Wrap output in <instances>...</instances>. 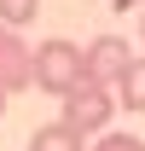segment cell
Wrapping results in <instances>:
<instances>
[{"mask_svg":"<svg viewBox=\"0 0 145 151\" xmlns=\"http://www.w3.org/2000/svg\"><path fill=\"white\" fill-rule=\"evenodd\" d=\"M87 76H81V47H75L70 35H47L35 47V87L41 93H52V99H64V93H75Z\"/></svg>","mask_w":145,"mask_h":151,"instance_id":"obj_1","label":"cell"},{"mask_svg":"<svg viewBox=\"0 0 145 151\" xmlns=\"http://www.w3.org/2000/svg\"><path fill=\"white\" fill-rule=\"evenodd\" d=\"M134 58H139V52H134V47H128L122 35H93L87 47H81V76L116 93V81H122V76L134 70Z\"/></svg>","mask_w":145,"mask_h":151,"instance_id":"obj_2","label":"cell"},{"mask_svg":"<svg viewBox=\"0 0 145 151\" xmlns=\"http://www.w3.org/2000/svg\"><path fill=\"white\" fill-rule=\"evenodd\" d=\"M122 111L116 105V93L110 87H99V81H81L75 93H64V116L58 122H70L75 134H105V122Z\"/></svg>","mask_w":145,"mask_h":151,"instance_id":"obj_3","label":"cell"},{"mask_svg":"<svg viewBox=\"0 0 145 151\" xmlns=\"http://www.w3.org/2000/svg\"><path fill=\"white\" fill-rule=\"evenodd\" d=\"M0 87L18 93V87H35V47H23L18 29L0 23Z\"/></svg>","mask_w":145,"mask_h":151,"instance_id":"obj_4","label":"cell"},{"mask_svg":"<svg viewBox=\"0 0 145 151\" xmlns=\"http://www.w3.org/2000/svg\"><path fill=\"white\" fill-rule=\"evenodd\" d=\"M81 139L87 134H75L70 122H47V128L29 134V151H81Z\"/></svg>","mask_w":145,"mask_h":151,"instance_id":"obj_5","label":"cell"},{"mask_svg":"<svg viewBox=\"0 0 145 151\" xmlns=\"http://www.w3.org/2000/svg\"><path fill=\"white\" fill-rule=\"evenodd\" d=\"M116 105L122 111H145V58H134V70L116 81Z\"/></svg>","mask_w":145,"mask_h":151,"instance_id":"obj_6","label":"cell"},{"mask_svg":"<svg viewBox=\"0 0 145 151\" xmlns=\"http://www.w3.org/2000/svg\"><path fill=\"white\" fill-rule=\"evenodd\" d=\"M41 18V0H0V23L6 29H29Z\"/></svg>","mask_w":145,"mask_h":151,"instance_id":"obj_7","label":"cell"},{"mask_svg":"<svg viewBox=\"0 0 145 151\" xmlns=\"http://www.w3.org/2000/svg\"><path fill=\"white\" fill-rule=\"evenodd\" d=\"M93 151H145V139H139V134H99Z\"/></svg>","mask_w":145,"mask_h":151,"instance_id":"obj_8","label":"cell"},{"mask_svg":"<svg viewBox=\"0 0 145 151\" xmlns=\"http://www.w3.org/2000/svg\"><path fill=\"white\" fill-rule=\"evenodd\" d=\"M128 6H139V12H145V0H110V12H128Z\"/></svg>","mask_w":145,"mask_h":151,"instance_id":"obj_9","label":"cell"},{"mask_svg":"<svg viewBox=\"0 0 145 151\" xmlns=\"http://www.w3.org/2000/svg\"><path fill=\"white\" fill-rule=\"evenodd\" d=\"M6 99H12V93H6V87H0V111H6Z\"/></svg>","mask_w":145,"mask_h":151,"instance_id":"obj_10","label":"cell"},{"mask_svg":"<svg viewBox=\"0 0 145 151\" xmlns=\"http://www.w3.org/2000/svg\"><path fill=\"white\" fill-rule=\"evenodd\" d=\"M139 41H145V12H139Z\"/></svg>","mask_w":145,"mask_h":151,"instance_id":"obj_11","label":"cell"}]
</instances>
